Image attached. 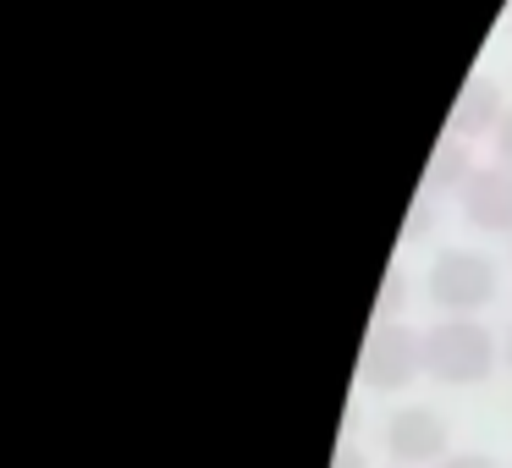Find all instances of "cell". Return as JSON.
I'll return each instance as SVG.
<instances>
[{
	"instance_id": "6da1fadb",
	"label": "cell",
	"mask_w": 512,
	"mask_h": 468,
	"mask_svg": "<svg viewBox=\"0 0 512 468\" xmlns=\"http://www.w3.org/2000/svg\"><path fill=\"white\" fill-rule=\"evenodd\" d=\"M501 364V347L474 314H446L424 331V369L441 386H479Z\"/></svg>"
},
{
	"instance_id": "7a4b0ae2",
	"label": "cell",
	"mask_w": 512,
	"mask_h": 468,
	"mask_svg": "<svg viewBox=\"0 0 512 468\" xmlns=\"http://www.w3.org/2000/svg\"><path fill=\"white\" fill-rule=\"evenodd\" d=\"M419 375H430V369H424V331H413V325H402V320H375L364 353H358V386L408 391Z\"/></svg>"
},
{
	"instance_id": "3957f363",
	"label": "cell",
	"mask_w": 512,
	"mask_h": 468,
	"mask_svg": "<svg viewBox=\"0 0 512 468\" xmlns=\"http://www.w3.org/2000/svg\"><path fill=\"white\" fill-rule=\"evenodd\" d=\"M430 298L446 314H474L496 298V259L479 248H441L430 265Z\"/></svg>"
},
{
	"instance_id": "277c9868",
	"label": "cell",
	"mask_w": 512,
	"mask_h": 468,
	"mask_svg": "<svg viewBox=\"0 0 512 468\" xmlns=\"http://www.w3.org/2000/svg\"><path fill=\"white\" fill-rule=\"evenodd\" d=\"M446 446H452V424L430 408V402H402L386 419V452L397 468H430L446 463Z\"/></svg>"
},
{
	"instance_id": "5b68a950",
	"label": "cell",
	"mask_w": 512,
	"mask_h": 468,
	"mask_svg": "<svg viewBox=\"0 0 512 468\" xmlns=\"http://www.w3.org/2000/svg\"><path fill=\"white\" fill-rule=\"evenodd\" d=\"M457 210L474 232H501L512 237V171L507 166H485L468 177V188L457 193Z\"/></svg>"
},
{
	"instance_id": "8992f818",
	"label": "cell",
	"mask_w": 512,
	"mask_h": 468,
	"mask_svg": "<svg viewBox=\"0 0 512 468\" xmlns=\"http://www.w3.org/2000/svg\"><path fill=\"white\" fill-rule=\"evenodd\" d=\"M501 116H507V100H501V83L485 78V72H474V78L457 89L452 111H446V133L457 138H479V133H496Z\"/></svg>"
},
{
	"instance_id": "52a82bcc",
	"label": "cell",
	"mask_w": 512,
	"mask_h": 468,
	"mask_svg": "<svg viewBox=\"0 0 512 468\" xmlns=\"http://www.w3.org/2000/svg\"><path fill=\"white\" fill-rule=\"evenodd\" d=\"M474 155H468V138H457V133H441V144L430 149V166H424V188L419 193H463L468 188V177H474Z\"/></svg>"
},
{
	"instance_id": "ba28073f",
	"label": "cell",
	"mask_w": 512,
	"mask_h": 468,
	"mask_svg": "<svg viewBox=\"0 0 512 468\" xmlns=\"http://www.w3.org/2000/svg\"><path fill=\"white\" fill-rule=\"evenodd\" d=\"M402 298H408V281H402V270L391 265L386 281H380V298H375V320H397Z\"/></svg>"
},
{
	"instance_id": "9c48e42d",
	"label": "cell",
	"mask_w": 512,
	"mask_h": 468,
	"mask_svg": "<svg viewBox=\"0 0 512 468\" xmlns=\"http://www.w3.org/2000/svg\"><path fill=\"white\" fill-rule=\"evenodd\" d=\"M490 144H496V166H507V171H512V111L501 116V127L490 133Z\"/></svg>"
},
{
	"instance_id": "30bf717a",
	"label": "cell",
	"mask_w": 512,
	"mask_h": 468,
	"mask_svg": "<svg viewBox=\"0 0 512 468\" xmlns=\"http://www.w3.org/2000/svg\"><path fill=\"white\" fill-rule=\"evenodd\" d=\"M435 468H496V457H485V452H452L446 463H435Z\"/></svg>"
},
{
	"instance_id": "8fae6325",
	"label": "cell",
	"mask_w": 512,
	"mask_h": 468,
	"mask_svg": "<svg viewBox=\"0 0 512 468\" xmlns=\"http://www.w3.org/2000/svg\"><path fill=\"white\" fill-rule=\"evenodd\" d=\"M331 468H369V457L358 452L353 441H342V446H336V457H331Z\"/></svg>"
},
{
	"instance_id": "7c38bea8",
	"label": "cell",
	"mask_w": 512,
	"mask_h": 468,
	"mask_svg": "<svg viewBox=\"0 0 512 468\" xmlns=\"http://www.w3.org/2000/svg\"><path fill=\"white\" fill-rule=\"evenodd\" d=\"M501 364L512 369V331H507V342H501Z\"/></svg>"
},
{
	"instance_id": "4fadbf2b",
	"label": "cell",
	"mask_w": 512,
	"mask_h": 468,
	"mask_svg": "<svg viewBox=\"0 0 512 468\" xmlns=\"http://www.w3.org/2000/svg\"><path fill=\"white\" fill-rule=\"evenodd\" d=\"M507 34H512V6H507Z\"/></svg>"
}]
</instances>
